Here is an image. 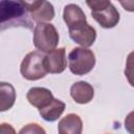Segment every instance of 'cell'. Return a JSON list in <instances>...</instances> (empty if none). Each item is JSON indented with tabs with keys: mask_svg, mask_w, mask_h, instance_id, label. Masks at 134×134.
Wrapping results in <instances>:
<instances>
[{
	"mask_svg": "<svg viewBox=\"0 0 134 134\" xmlns=\"http://www.w3.org/2000/svg\"><path fill=\"white\" fill-rule=\"evenodd\" d=\"M63 19L68 26V29H73L87 23V18L83 9L73 3L67 4L64 7Z\"/></svg>",
	"mask_w": 134,
	"mask_h": 134,
	"instance_id": "obj_9",
	"label": "cell"
},
{
	"mask_svg": "<svg viewBox=\"0 0 134 134\" xmlns=\"http://www.w3.org/2000/svg\"><path fill=\"white\" fill-rule=\"evenodd\" d=\"M59 32L51 23H38L34 29V45L41 52H50L57 49Z\"/></svg>",
	"mask_w": 134,
	"mask_h": 134,
	"instance_id": "obj_3",
	"label": "cell"
},
{
	"mask_svg": "<svg viewBox=\"0 0 134 134\" xmlns=\"http://www.w3.org/2000/svg\"><path fill=\"white\" fill-rule=\"evenodd\" d=\"M65 108H66V105H65L64 102H62L58 98H54L47 107H45L43 109H40L39 113H40L41 117L44 120L54 121L62 115Z\"/></svg>",
	"mask_w": 134,
	"mask_h": 134,
	"instance_id": "obj_13",
	"label": "cell"
},
{
	"mask_svg": "<svg viewBox=\"0 0 134 134\" xmlns=\"http://www.w3.org/2000/svg\"><path fill=\"white\" fill-rule=\"evenodd\" d=\"M70 95L73 98V100L77 104H88L92 100L94 96V89L87 82H75L70 87Z\"/></svg>",
	"mask_w": 134,
	"mask_h": 134,
	"instance_id": "obj_11",
	"label": "cell"
},
{
	"mask_svg": "<svg viewBox=\"0 0 134 134\" xmlns=\"http://www.w3.org/2000/svg\"><path fill=\"white\" fill-rule=\"evenodd\" d=\"M0 110L2 112L10 109L14 106L16 100V91L12 84L5 82L0 83Z\"/></svg>",
	"mask_w": 134,
	"mask_h": 134,
	"instance_id": "obj_14",
	"label": "cell"
},
{
	"mask_svg": "<svg viewBox=\"0 0 134 134\" xmlns=\"http://www.w3.org/2000/svg\"><path fill=\"white\" fill-rule=\"evenodd\" d=\"M83 122L77 114L70 113L64 116L58 125L59 134H82Z\"/></svg>",
	"mask_w": 134,
	"mask_h": 134,
	"instance_id": "obj_12",
	"label": "cell"
},
{
	"mask_svg": "<svg viewBox=\"0 0 134 134\" xmlns=\"http://www.w3.org/2000/svg\"><path fill=\"white\" fill-rule=\"evenodd\" d=\"M69 30V37L77 44H80L82 47L87 48L90 47L95 39H96V30L93 26L86 23L80 27L68 29Z\"/></svg>",
	"mask_w": 134,
	"mask_h": 134,
	"instance_id": "obj_8",
	"label": "cell"
},
{
	"mask_svg": "<svg viewBox=\"0 0 134 134\" xmlns=\"http://www.w3.org/2000/svg\"><path fill=\"white\" fill-rule=\"evenodd\" d=\"M18 134H46V131L39 124H28L24 126Z\"/></svg>",
	"mask_w": 134,
	"mask_h": 134,
	"instance_id": "obj_16",
	"label": "cell"
},
{
	"mask_svg": "<svg viewBox=\"0 0 134 134\" xmlns=\"http://www.w3.org/2000/svg\"><path fill=\"white\" fill-rule=\"evenodd\" d=\"M91 9L92 18L104 28H113L119 22V13L110 1H86Z\"/></svg>",
	"mask_w": 134,
	"mask_h": 134,
	"instance_id": "obj_2",
	"label": "cell"
},
{
	"mask_svg": "<svg viewBox=\"0 0 134 134\" xmlns=\"http://www.w3.org/2000/svg\"><path fill=\"white\" fill-rule=\"evenodd\" d=\"M45 55L39 51H31L27 53L20 66V72L25 80L37 81L43 79L48 72L45 68Z\"/></svg>",
	"mask_w": 134,
	"mask_h": 134,
	"instance_id": "obj_5",
	"label": "cell"
},
{
	"mask_svg": "<svg viewBox=\"0 0 134 134\" xmlns=\"http://www.w3.org/2000/svg\"><path fill=\"white\" fill-rule=\"evenodd\" d=\"M45 68L48 73H62L67 67L66 49L64 47L57 48L45 55Z\"/></svg>",
	"mask_w": 134,
	"mask_h": 134,
	"instance_id": "obj_7",
	"label": "cell"
},
{
	"mask_svg": "<svg viewBox=\"0 0 134 134\" xmlns=\"http://www.w3.org/2000/svg\"><path fill=\"white\" fill-rule=\"evenodd\" d=\"M0 25L1 30L19 26L31 29L34 27L32 20L25 5V1H0Z\"/></svg>",
	"mask_w": 134,
	"mask_h": 134,
	"instance_id": "obj_1",
	"label": "cell"
},
{
	"mask_svg": "<svg viewBox=\"0 0 134 134\" xmlns=\"http://www.w3.org/2000/svg\"><path fill=\"white\" fill-rule=\"evenodd\" d=\"M120 5L128 12H134V0H126L120 1Z\"/></svg>",
	"mask_w": 134,
	"mask_h": 134,
	"instance_id": "obj_19",
	"label": "cell"
},
{
	"mask_svg": "<svg viewBox=\"0 0 134 134\" xmlns=\"http://www.w3.org/2000/svg\"><path fill=\"white\" fill-rule=\"evenodd\" d=\"M125 75H126L129 84L132 87H134V50L131 51L127 57Z\"/></svg>",
	"mask_w": 134,
	"mask_h": 134,
	"instance_id": "obj_15",
	"label": "cell"
},
{
	"mask_svg": "<svg viewBox=\"0 0 134 134\" xmlns=\"http://www.w3.org/2000/svg\"><path fill=\"white\" fill-rule=\"evenodd\" d=\"M125 128L129 134H134V111H131L125 119Z\"/></svg>",
	"mask_w": 134,
	"mask_h": 134,
	"instance_id": "obj_17",
	"label": "cell"
},
{
	"mask_svg": "<svg viewBox=\"0 0 134 134\" xmlns=\"http://www.w3.org/2000/svg\"><path fill=\"white\" fill-rule=\"evenodd\" d=\"M26 98L31 106L38 108L39 110L47 107L54 99L51 91L44 87L30 88L26 94Z\"/></svg>",
	"mask_w": 134,
	"mask_h": 134,
	"instance_id": "obj_10",
	"label": "cell"
},
{
	"mask_svg": "<svg viewBox=\"0 0 134 134\" xmlns=\"http://www.w3.org/2000/svg\"><path fill=\"white\" fill-rule=\"evenodd\" d=\"M29 16L32 21L37 23H47L54 18V9L50 2L44 0H37L32 2L25 1Z\"/></svg>",
	"mask_w": 134,
	"mask_h": 134,
	"instance_id": "obj_6",
	"label": "cell"
},
{
	"mask_svg": "<svg viewBox=\"0 0 134 134\" xmlns=\"http://www.w3.org/2000/svg\"><path fill=\"white\" fill-rule=\"evenodd\" d=\"M69 69L75 75L89 73L95 65V55L92 50L84 47H75L68 54Z\"/></svg>",
	"mask_w": 134,
	"mask_h": 134,
	"instance_id": "obj_4",
	"label": "cell"
},
{
	"mask_svg": "<svg viewBox=\"0 0 134 134\" xmlns=\"http://www.w3.org/2000/svg\"><path fill=\"white\" fill-rule=\"evenodd\" d=\"M0 134H16V131L12 125L3 122L0 126Z\"/></svg>",
	"mask_w": 134,
	"mask_h": 134,
	"instance_id": "obj_18",
	"label": "cell"
}]
</instances>
